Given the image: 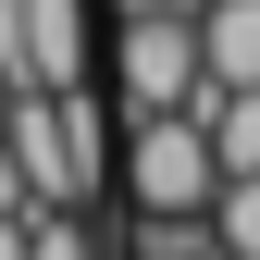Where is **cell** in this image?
Wrapping results in <instances>:
<instances>
[{
  "label": "cell",
  "mask_w": 260,
  "mask_h": 260,
  "mask_svg": "<svg viewBox=\"0 0 260 260\" xmlns=\"http://www.w3.org/2000/svg\"><path fill=\"white\" fill-rule=\"evenodd\" d=\"M0 260H25V211H0Z\"/></svg>",
  "instance_id": "cell-10"
},
{
  "label": "cell",
  "mask_w": 260,
  "mask_h": 260,
  "mask_svg": "<svg viewBox=\"0 0 260 260\" xmlns=\"http://www.w3.org/2000/svg\"><path fill=\"white\" fill-rule=\"evenodd\" d=\"M199 87H211L199 13H124V38H112V112H186Z\"/></svg>",
  "instance_id": "cell-3"
},
{
  "label": "cell",
  "mask_w": 260,
  "mask_h": 260,
  "mask_svg": "<svg viewBox=\"0 0 260 260\" xmlns=\"http://www.w3.org/2000/svg\"><path fill=\"white\" fill-rule=\"evenodd\" d=\"M0 124H13V75H0Z\"/></svg>",
  "instance_id": "cell-12"
},
{
  "label": "cell",
  "mask_w": 260,
  "mask_h": 260,
  "mask_svg": "<svg viewBox=\"0 0 260 260\" xmlns=\"http://www.w3.org/2000/svg\"><path fill=\"white\" fill-rule=\"evenodd\" d=\"M199 62L211 87H260V0H199Z\"/></svg>",
  "instance_id": "cell-5"
},
{
  "label": "cell",
  "mask_w": 260,
  "mask_h": 260,
  "mask_svg": "<svg viewBox=\"0 0 260 260\" xmlns=\"http://www.w3.org/2000/svg\"><path fill=\"white\" fill-rule=\"evenodd\" d=\"M25 260H100L87 211H25Z\"/></svg>",
  "instance_id": "cell-8"
},
{
  "label": "cell",
  "mask_w": 260,
  "mask_h": 260,
  "mask_svg": "<svg viewBox=\"0 0 260 260\" xmlns=\"http://www.w3.org/2000/svg\"><path fill=\"white\" fill-rule=\"evenodd\" d=\"M186 112L211 124V149H223V174H260V87H199Z\"/></svg>",
  "instance_id": "cell-6"
},
{
  "label": "cell",
  "mask_w": 260,
  "mask_h": 260,
  "mask_svg": "<svg viewBox=\"0 0 260 260\" xmlns=\"http://www.w3.org/2000/svg\"><path fill=\"white\" fill-rule=\"evenodd\" d=\"M112 100H87V87H13V161H25V211H100L112 186Z\"/></svg>",
  "instance_id": "cell-1"
},
{
  "label": "cell",
  "mask_w": 260,
  "mask_h": 260,
  "mask_svg": "<svg viewBox=\"0 0 260 260\" xmlns=\"http://www.w3.org/2000/svg\"><path fill=\"white\" fill-rule=\"evenodd\" d=\"M0 75L13 87H87V0H0Z\"/></svg>",
  "instance_id": "cell-4"
},
{
  "label": "cell",
  "mask_w": 260,
  "mask_h": 260,
  "mask_svg": "<svg viewBox=\"0 0 260 260\" xmlns=\"http://www.w3.org/2000/svg\"><path fill=\"white\" fill-rule=\"evenodd\" d=\"M112 13H199V0H112Z\"/></svg>",
  "instance_id": "cell-11"
},
{
  "label": "cell",
  "mask_w": 260,
  "mask_h": 260,
  "mask_svg": "<svg viewBox=\"0 0 260 260\" xmlns=\"http://www.w3.org/2000/svg\"><path fill=\"white\" fill-rule=\"evenodd\" d=\"M112 174H124L137 223H211V199H223V149H211L199 112H124L112 124Z\"/></svg>",
  "instance_id": "cell-2"
},
{
  "label": "cell",
  "mask_w": 260,
  "mask_h": 260,
  "mask_svg": "<svg viewBox=\"0 0 260 260\" xmlns=\"http://www.w3.org/2000/svg\"><path fill=\"white\" fill-rule=\"evenodd\" d=\"M211 248H223V260H260V174H223V199H211Z\"/></svg>",
  "instance_id": "cell-7"
},
{
  "label": "cell",
  "mask_w": 260,
  "mask_h": 260,
  "mask_svg": "<svg viewBox=\"0 0 260 260\" xmlns=\"http://www.w3.org/2000/svg\"><path fill=\"white\" fill-rule=\"evenodd\" d=\"M124 260H223V248H211V223H137Z\"/></svg>",
  "instance_id": "cell-9"
}]
</instances>
